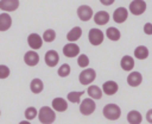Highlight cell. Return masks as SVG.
<instances>
[{
    "instance_id": "obj_7",
    "label": "cell",
    "mask_w": 152,
    "mask_h": 124,
    "mask_svg": "<svg viewBox=\"0 0 152 124\" xmlns=\"http://www.w3.org/2000/svg\"><path fill=\"white\" fill-rule=\"evenodd\" d=\"M77 17L80 18V20L82 21H88L94 17V12L93 8L88 5H81L77 8Z\"/></svg>"
},
{
    "instance_id": "obj_31",
    "label": "cell",
    "mask_w": 152,
    "mask_h": 124,
    "mask_svg": "<svg viewBox=\"0 0 152 124\" xmlns=\"http://www.w3.org/2000/svg\"><path fill=\"white\" fill-rule=\"evenodd\" d=\"M10 74H11L10 68L5 64H0V79H7Z\"/></svg>"
},
{
    "instance_id": "obj_19",
    "label": "cell",
    "mask_w": 152,
    "mask_h": 124,
    "mask_svg": "<svg viewBox=\"0 0 152 124\" xmlns=\"http://www.w3.org/2000/svg\"><path fill=\"white\" fill-rule=\"evenodd\" d=\"M120 66L124 70L129 72L134 68V58L129 55H125V56H122V58L120 61Z\"/></svg>"
},
{
    "instance_id": "obj_23",
    "label": "cell",
    "mask_w": 152,
    "mask_h": 124,
    "mask_svg": "<svg viewBox=\"0 0 152 124\" xmlns=\"http://www.w3.org/2000/svg\"><path fill=\"white\" fill-rule=\"evenodd\" d=\"M87 93L89 95V98L91 99H101L102 98V89L100 87H97L96 85H90L87 89Z\"/></svg>"
},
{
    "instance_id": "obj_22",
    "label": "cell",
    "mask_w": 152,
    "mask_h": 124,
    "mask_svg": "<svg viewBox=\"0 0 152 124\" xmlns=\"http://www.w3.org/2000/svg\"><path fill=\"white\" fill-rule=\"evenodd\" d=\"M30 89H31V92H32L33 94H39V93L44 89V83H43V81H42L40 79H38V78L33 79V80L30 82Z\"/></svg>"
},
{
    "instance_id": "obj_24",
    "label": "cell",
    "mask_w": 152,
    "mask_h": 124,
    "mask_svg": "<svg viewBox=\"0 0 152 124\" xmlns=\"http://www.w3.org/2000/svg\"><path fill=\"white\" fill-rule=\"evenodd\" d=\"M106 36H107L108 39L115 42V41H119V39H120L121 33H120L119 29H116V27H114V26H110V27H108V29L106 30Z\"/></svg>"
},
{
    "instance_id": "obj_10",
    "label": "cell",
    "mask_w": 152,
    "mask_h": 124,
    "mask_svg": "<svg viewBox=\"0 0 152 124\" xmlns=\"http://www.w3.org/2000/svg\"><path fill=\"white\" fill-rule=\"evenodd\" d=\"M24 62L25 64L30 66V67H34L39 63V55L36 50H28L25 52L24 55Z\"/></svg>"
},
{
    "instance_id": "obj_27",
    "label": "cell",
    "mask_w": 152,
    "mask_h": 124,
    "mask_svg": "<svg viewBox=\"0 0 152 124\" xmlns=\"http://www.w3.org/2000/svg\"><path fill=\"white\" fill-rule=\"evenodd\" d=\"M55 38H56V32H55V30L48 29V30L44 31V33H43V41H44V42L51 43V42L55 41Z\"/></svg>"
},
{
    "instance_id": "obj_34",
    "label": "cell",
    "mask_w": 152,
    "mask_h": 124,
    "mask_svg": "<svg viewBox=\"0 0 152 124\" xmlns=\"http://www.w3.org/2000/svg\"><path fill=\"white\" fill-rule=\"evenodd\" d=\"M114 1H115V0H100V2H101L102 5H104V6H110Z\"/></svg>"
},
{
    "instance_id": "obj_25",
    "label": "cell",
    "mask_w": 152,
    "mask_h": 124,
    "mask_svg": "<svg viewBox=\"0 0 152 124\" xmlns=\"http://www.w3.org/2000/svg\"><path fill=\"white\" fill-rule=\"evenodd\" d=\"M134 56L139 60H145L148 56V49L145 45H139L134 49Z\"/></svg>"
},
{
    "instance_id": "obj_29",
    "label": "cell",
    "mask_w": 152,
    "mask_h": 124,
    "mask_svg": "<svg viewBox=\"0 0 152 124\" xmlns=\"http://www.w3.org/2000/svg\"><path fill=\"white\" fill-rule=\"evenodd\" d=\"M70 72H71V68H70V66L69 64H66V63H64V64H62L59 68H58V75L61 76V78H66L69 74H70Z\"/></svg>"
},
{
    "instance_id": "obj_11",
    "label": "cell",
    "mask_w": 152,
    "mask_h": 124,
    "mask_svg": "<svg viewBox=\"0 0 152 124\" xmlns=\"http://www.w3.org/2000/svg\"><path fill=\"white\" fill-rule=\"evenodd\" d=\"M44 60H45V63L48 67H56L57 63L59 62V55L56 50H49V51H46Z\"/></svg>"
},
{
    "instance_id": "obj_32",
    "label": "cell",
    "mask_w": 152,
    "mask_h": 124,
    "mask_svg": "<svg viewBox=\"0 0 152 124\" xmlns=\"http://www.w3.org/2000/svg\"><path fill=\"white\" fill-rule=\"evenodd\" d=\"M144 32L146 35H152V23H146L144 25Z\"/></svg>"
},
{
    "instance_id": "obj_36",
    "label": "cell",
    "mask_w": 152,
    "mask_h": 124,
    "mask_svg": "<svg viewBox=\"0 0 152 124\" xmlns=\"http://www.w3.org/2000/svg\"><path fill=\"white\" fill-rule=\"evenodd\" d=\"M0 114H1V111H0Z\"/></svg>"
},
{
    "instance_id": "obj_20",
    "label": "cell",
    "mask_w": 152,
    "mask_h": 124,
    "mask_svg": "<svg viewBox=\"0 0 152 124\" xmlns=\"http://www.w3.org/2000/svg\"><path fill=\"white\" fill-rule=\"evenodd\" d=\"M127 122L129 124H141L142 122V116L139 111L137 110H132L128 112L127 114Z\"/></svg>"
},
{
    "instance_id": "obj_17",
    "label": "cell",
    "mask_w": 152,
    "mask_h": 124,
    "mask_svg": "<svg viewBox=\"0 0 152 124\" xmlns=\"http://www.w3.org/2000/svg\"><path fill=\"white\" fill-rule=\"evenodd\" d=\"M93 19H94L95 24H97V25H104V24H107L109 21V13L106 12V11H99V12H96L94 14Z\"/></svg>"
},
{
    "instance_id": "obj_2",
    "label": "cell",
    "mask_w": 152,
    "mask_h": 124,
    "mask_svg": "<svg viewBox=\"0 0 152 124\" xmlns=\"http://www.w3.org/2000/svg\"><path fill=\"white\" fill-rule=\"evenodd\" d=\"M102 113H103L104 118H107V119H109V120H116V119H119L120 116H121V108H120L116 104L110 103V104H107V105L103 107Z\"/></svg>"
},
{
    "instance_id": "obj_8",
    "label": "cell",
    "mask_w": 152,
    "mask_h": 124,
    "mask_svg": "<svg viewBox=\"0 0 152 124\" xmlns=\"http://www.w3.org/2000/svg\"><path fill=\"white\" fill-rule=\"evenodd\" d=\"M27 44L32 50H38L43 45V37H40L38 33H30L27 37Z\"/></svg>"
},
{
    "instance_id": "obj_12",
    "label": "cell",
    "mask_w": 152,
    "mask_h": 124,
    "mask_svg": "<svg viewBox=\"0 0 152 124\" xmlns=\"http://www.w3.org/2000/svg\"><path fill=\"white\" fill-rule=\"evenodd\" d=\"M19 7V0H0V10L4 12H13Z\"/></svg>"
},
{
    "instance_id": "obj_14",
    "label": "cell",
    "mask_w": 152,
    "mask_h": 124,
    "mask_svg": "<svg viewBox=\"0 0 152 124\" xmlns=\"http://www.w3.org/2000/svg\"><path fill=\"white\" fill-rule=\"evenodd\" d=\"M118 89H119V86L113 80H108V81L103 82V85H102V92L107 95H114L118 92Z\"/></svg>"
},
{
    "instance_id": "obj_1",
    "label": "cell",
    "mask_w": 152,
    "mask_h": 124,
    "mask_svg": "<svg viewBox=\"0 0 152 124\" xmlns=\"http://www.w3.org/2000/svg\"><path fill=\"white\" fill-rule=\"evenodd\" d=\"M38 119L42 124H52L56 120V112L49 106H42L38 111Z\"/></svg>"
},
{
    "instance_id": "obj_3",
    "label": "cell",
    "mask_w": 152,
    "mask_h": 124,
    "mask_svg": "<svg viewBox=\"0 0 152 124\" xmlns=\"http://www.w3.org/2000/svg\"><path fill=\"white\" fill-rule=\"evenodd\" d=\"M95 79H96V72L93 68H86L78 75L80 83L81 85H84V86L86 85H90Z\"/></svg>"
},
{
    "instance_id": "obj_16",
    "label": "cell",
    "mask_w": 152,
    "mask_h": 124,
    "mask_svg": "<svg viewBox=\"0 0 152 124\" xmlns=\"http://www.w3.org/2000/svg\"><path fill=\"white\" fill-rule=\"evenodd\" d=\"M52 108L57 112H64L68 108V103H66L65 99H63L61 97H57L52 100Z\"/></svg>"
},
{
    "instance_id": "obj_28",
    "label": "cell",
    "mask_w": 152,
    "mask_h": 124,
    "mask_svg": "<svg viewBox=\"0 0 152 124\" xmlns=\"http://www.w3.org/2000/svg\"><path fill=\"white\" fill-rule=\"evenodd\" d=\"M24 114H25V118L27 120H32V119H34L38 116V111H37V108L34 106H30V107H27L25 110V113Z\"/></svg>"
},
{
    "instance_id": "obj_5",
    "label": "cell",
    "mask_w": 152,
    "mask_h": 124,
    "mask_svg": "<svg viewBox=\"0 0 152 124\" xmlns=\"http://www.w3.org/2000/svg\"><path fill=\"white\" fill-rule=\"evenodd\" d=\"M103 38H104V33L100 29L94 27V29H90L89 30L88 39H89V42H90L91 45H100V44H102Z\"/></svg>"
},
{
    "instance_id": "obj_30",
    "label": "cell",
    "mask_w": 152,
    "mask_h": 124,
    "mask_svg": "<svg viewBox=\"0 0 152 124\" xmlns=\"http://www.w3.org/2000/svg\"><path fill=\"white\" fill-rule=\"evenodd\" d=\"M77 64H78L81 68H86V67H88V64H89V58H88V56H87L86 54H81V55H78Z\"/></svg>"
},
{
    "instance_id": "obj_21",
    "label": "cell",
    "mask_w": 152,
    "mask_h": 124,
    "mask_svg": "<svg viewBox=\"0 0 152 124\" xmlns=\"http://www.w3.org/2000/svg\"><path fill=\"white\" fill-rule=\"evenodd\" d=\"M81 36H82V29H81L80 26H75V27H72V29L68 32L66 39H68L69 42H76V41H78V39L81 38Z\"/></svg>"
},
{
    "instance_id": "obj_15",
    "label": "cell",
    "mask_w": 152,
    "mask_h": 124,
    "mask_svg": "<svg viewBox=\"0 0 152 124\" xmlns=\"http://www.w3.org/2000/svg\"><path fill=\"white\" fill-rule=\"evenodd\" d=\"M142 82V76L139 72H131L127 76V83L131 87H138Z\"/></svg>"
},
{
    "instance_id": "obj_13",
    "label": "cell",
    "mask_w": 152,
    "mask_h": 124,
    "mask_svg": "<svg viewBox=\"0 0 152 124\" xmlns=\"http://www.w3.org/2000/svg\"><path fill=\"white\" fill-rule=\"evenodd\" d=\"M128 18V11L125 7H118L113 13V19L118 24H122Z\"/></svg>"
},
{
    "instance_id": "obj_26",
    "label": "cell",
    "mask_w": 152,
    "mask_h": 124,
    "mask_svg": "<svg viewBox=\"0 0 152 124\" xmlns=\"http://www.w3.org/2000/svg\"><path fill=\"white\" fill-rule=\"evenodd\" d=\"M83 94H84L83 91H81V92H76V91L69 92L68 95H66V99H68V101H70V103L78 104V103H81V97H82Z\"/></svg>"
},
{
    "instance_id": "obj_35",
    "label": "cell",
    "mask_w": 152,
    "mask_h": 124,
    "mask_svg": "<svg viewBox=\"0 0 152 124\" xmlns=\"http://www.w3.org/2000/svg\"><path fill=\"white\" fill-rule=\"evenodd\" d=\"M19 124H31V123H30V120L26 119V120H21V122H19Z\"/></svg>"
},
{
    "instance_id": "obj_33",
    "label": "cell",
    "mask_w": 152,
    "mask_h": 124,
    "mask_svg": "<svg viewBox=\"0 0 152 124\" xmlns=\"http://www.w3.org/2000/svg\"><path fill=\"white\" fill-rule=\"evenodd\" d=\"M146 120H147L150 124H152V108H150V110L146 112Z\"/></svg>"
},
{
    "instance_id": "obj_4",
    "label": "cell",
    "mask_w": 152,
    "mask_h": 124,
    "mask_svg": "<svg viewBox=\"0 0 152 124\" xmlns=\"http://www.w3.org/2000/svg\"><path fill=\"white\" fill-rule=\"evenodd\" d=\"M96 108V104L94 99L91 98H86L80 103V112L83 116H90Z\"/></svg>"
},
{
    "instance_id": "obj_6",
    "label": "cell",
    "mask_w": 152,
    "mask_h": 124,
    "mask_svg": "<svg viewBox=\"0 0 152 124\" xmlns=\"http://www.w3.org/2000/svg\"><path fill=\"white\" fill-rule=\"evenodd\" d=\"M146 7H147V5L144 0H133L129 4L128 11L134 16H140L146 11Z\"/></svg>"
},
{
    "instance_id": "obj_18",
    "label": "cell",
    "mask_w": 152,
    "mask_h": 124,
    "mask_svg": "<svg viewBox=\"0 0 152 124\" xmlns=\"http://www.w3.org/2000/svg\"><path fill=\"white\" fill-rule=\"evenodd\" d=\"M12 26V18L7 12L0 14V31H7Z\"/></svg>"
},
{
    "instance_id": "obj_9",
    "label": "cell",
    "mask_w": 152,
    "mask_h": 124,
    "mask_svg": "<svg viewBox=\"0 0 152 124\" xmlns=\"http://www.w3.org/2000/svg\"><path fill=\"white\" fill-rule=\"evenodd\" d=\"M63 54L65 57H69V58L76 57L80 54V46L74 42H70L63 46Z\"/></svg>"
}]
</instances>
